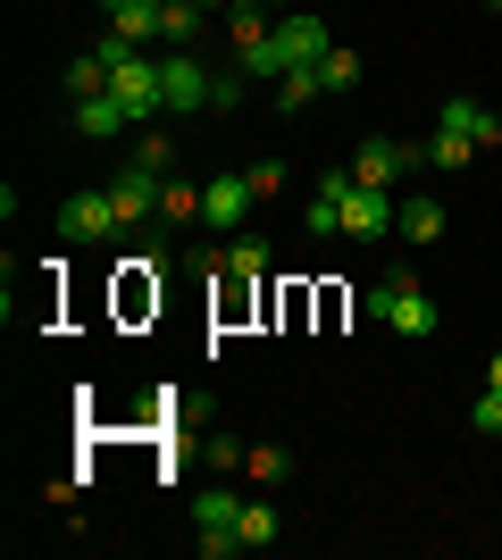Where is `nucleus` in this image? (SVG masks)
Masks as SVG:
<instances>
[{
	"instance_id": "f257e3e1",
	"label": "nucleus",
	"mask_w": 502,
	"mask_h": 560,
	"mask_svg": "<svg viewBox=\"0 0 502 560\" xmlns=\"http://www.w3.org/2000/svg\"><path fill=\"white\" fill-rule=\"evenodd\" d=\"M101 59H109V93L126 101V117L135 126H151V117L167 109V93H160V59H151V43H126V34H101Z\"/></svg>"
},
{
	"instance_id": "f03ea898",
	"label": "nucleus",
	"mask_w": 502,
	"mask_h": 560,
	"mask_svg": "<svg viewBox=\"0 0 502 560\" xmlns=\"http://www.w3.org/2000/svg\"><path fill=\"white\" fill-rule=\"evenodd\" d=\"M243 84L252 75H210V59L201 50H160V93H167V109H235L243 101Z\"/></svg>"
},
{
	"instance_id": "7ed1b4c3",
	"label": "nucleus",
	"mask_w": 502,
	"mask_h": 560,
	"mask_svg": "<svg viewBox=\"0 0 502 560\" xmlns=\"http://www.w3.org/2000/svg\"><path fill=\"white\" fill-rule=\"evenodd\" d=\"M192 544H201V560H235L243 552V502H235V486H201V493H192Z\"/></svg>"
},
{
	"instance_id": "20e7f679",
	"label": "nucleus",
	"mask_w": 502,
	"mask_h": 560,
	"mask_svg": "<svg viewBox=\"0 0 502 560\" xmlns=\"http://www.w3.org/2000/svg\"><path fill=\"white\" fill-rule=\"evenodd\" d=\"M369 318L394 327V335H435V302L410 277H377V284H369Z\"/></svg>"
},
{
	"instance_id": "39448f33",
	"label": "nucleus",
	"mask_w": 502,
	"mask_h": 560,
	"mask_svg": "<svg viewBox=\"0 0 502 560\" xmlns=\"http://www.w3.org/2000/svg\"><path fill=\"white\" fill-rule=\"evenodd\" d=\"M277 68H318L335 50V34H327V18H311V9H277Z\"/></svg>"
},
{
	"instance_id": "423d86ee",
	"label": "nucleus",
	"mask_w": 502,
	"mask_h": 560,
	"mask_svg": "<svg viewBox=\"0 0 502 560\" xmlns=\"http://www.w3.org/2000/svg\"><path fill=\"white\" fill-rule=\"evenodd\" d=\"M428 160V151H419V142H394V135H369L352 151V185H377V192H394L410 176V167Z\"/></svg>"
},
{
	"instance_id": "0eeeda50",
	"label": "nucleus",
	"mask_w": 502,
	"mask_h": 560,
	"mask_svg": "<svg viewBox=\"0 0 502 560\" xmlns=\"http://www.w3.org/2000/svg\"><path fill=\"white\" fill-rule=\"evenodd\" d=\"M252 201H260V192H252V176H210V185H201V226L210 234H243V218H252Z\"/></svg>"
},
{
	"instance_id": "6e6552de",
	"label": "nucleus",
	"mask_w": 502,
	"mask_h": 560,
	"mask_svg": "<svg viewBox=\"0 0 502 560\" xmlns=\"http://www.w3.org/2000/svg\"><path fill=\"white\" fill-rule=\"evenodd\" d=\"M101 234H118V201H109V185L75 192L68 210H59V243H101Z\"/></svg>"
},
{
	"instance_id": "1a4fd4ad",
	"label": "nucleus",
	"mask_w": 502,
	"mask_h": 560,
	"mask_svg": "<svg viewBox=\"0 0 502 560\" xmlns=\"http://www.w3.org/2000/svg\"><path fill=\"white\" fill-rule=\"evenodd\" d=\"M343 185H352V167H327V176H318V192H311V210H302V226H311L318 243H335V234H343Z\"/></svg>"
},
{
	"instance_id": "9d476101",
	"label": "nucleus",
	"mask_w": 502,
	"mask_h": 560,
	"mask_svg": "<svg viewBox=\"0 0 502 560\" xmlns=\"http://www.w3.org/2000/svg\"><path fill=\"white\" fill-rule=\"evenodd\" d=\"M101 18H109V34H126V43H160L167 0H101Z\"/></svg>"
},
{
	"instance_id": "9b49d317",
	"label": "nucleus",
	"mask_w": 502,
	"mask_h": 560,
	"mask_svg": "<svg viewBox=\"0 0 502 560\" xmlns=\"http://www.w3.org/2000/svg\"><path fill=\"white\" fill-rule=\"evenodd\" d=\"M435 126H453V135H469L478 151H494V142H502V117L486 109V101H469V93H453V101H444V117H435Z\"/></svg>"
},
{
	"instance_id": "f8f14e48",
	"label": "nucleus",
	"mask_w": 502,
	"mask_h": 560,
	"mask_svg": "<svg viewBox=\"0 0 502 560\" xmlns=\"http://www.w3.org/2000/svg\"><path fill=\"white\" fill-rule=\"evenodd\" d=\"M135 117H126V101L118 93H101V101H75V135L84 142H109V135H126Z\"/></svg>"
},
{
	"instance_id": "ddd939ff",
	"label": "nucleus",
	"mask_w": 502,
	"mask_h": 560,
	"mask_svg": "<svg viewBox=\"0 0 502 560\" xmlns=\"http://www.w3.org/2000/svg\"><path fill=\"white\" fill-rule=\"evenodd\" d=\"M210 268H218L226 284H252V277L268 268V243H260V234H235V243H226V252H218Z\"/></svg>"
},
{
	"instance_id": "4468645a",
	"label": "nucleus",
	"mask_w": 502,
	"mask_h": 560,
	"mask_svg": "<svg viewBox=\"0 0 502 560\" xmlns=\"http://www.w3.org/2000/svg\"><path fill=\"white\" fill-rule=\"evenodd\" d=\"M402 243H419V252H428V243H444V201H428V192H410L402 201Z\"/></svg>"
},
{
	"instance_id": "2eb2a0df",
	"label": "nucleus",
	"mask_w": 502,
	"mask_h": 560,
	"mask_svg": "<svg viewBox=\"0 0 502 560\" xmlns=\"http://www.w3.org/2000/svg\"><path fill=\"white\" fill-rule=\"evenodd\" d=\"M59 84H68V101H101V93H109V59H101V50H84V59H68V75H59Z\"/></svg>"
},
{
	"instance_id": "dca6fc26",
	"label": "nucleus",
	"mask_w": 502,
	"mask_h": 560,
	"mask_svg": "<svg viewBox=\"0 0 502 560\" xmlns=\"http://www.w3.org/2000/svg\"><path fill=\"white\" fill-rule=\"evenodd\" d=\"M201 18H210V9H192V0H167V18H160V50H192Z\"/></svg>"
},
{
	"instance_id": "f3484780",
	"label": "nucleus",
	"mask_w": 502,
	"mask_h": 560,
	"mask_svg": "<svg viewBox=\"0 0 502 560\" xmlns=\"http://www.w3.org/2000/svg\"><path fill=\"white\" fill-rule=\"evenodd\" d=\"M318 84H327V93H352V84H360V50H352V43H335L327 59H318Z\"/></svg>"
},
{
	"instance_id": "a211bd4d",
	"label": "nucleus",
	"mask_w": 502,
	"mask_h": 560,
	"mask_svg": "<svg viewBox=\"0 0 502 560\" xmlns=\"http://www.w3.org/2000/svg\"><path fill=\"white\" fill-rule=\"evenodd\" d=\"M160 218H167V226H185V218H201V185H185V176H167V185H160Z\"/></svg>"
},
{
	"instance_id": "6ab92c4d",
	"label": "nucleus",
	"mask_w": 502,
	"mask_h": 560,
	"mask_svg": "<svg viewBox=\"0 0 502 560\" xmlns=\"http://www.w3.org/2000/svg\"><path fill=\"white\" fill-rule=\"evenodd\" d=\"M277 101H285V109H311V101H327L318 68H285V75H277Z\"/></svg>"
},
{
	"instance_id": "aec40b11",
	"label": "nucleus",
	"mask_w": 502,
	"mask_h": 560,
	"mask_svg": "<svg viewBox=\"0 0 502 560\" xmlns=\"http://www.w3.org/2000/svg\"><path fill=\"white\" fill-rule=\"evenodd\" d=\"M277 544V511L268 502H243V552H268Z\"/></svg>"
},
{
	"instance_id": "412c9836",
	"label": "nucleus",
	"mask_w": 502,
	"mask_h": 560,
	"mask_svg": "<svg viewBox=\"0 0 502 560\" xmlns=\"http://www.w3.org/2000/svg\"><path fill=\"white\" fill-rule=\"evenodd\" d=\"M469 427H478V435H502V385H486V394L469 401Z\"/></svg>"
},
{
	"instance_id": "4be33fe9",
	"label": "nucleus",
	"mask_w": 502,
	"mask_h": 560,
	"mask_svg": "<svg viewBox=\"0 0 502 560\" xmlns=\"http://www.w3.org/2000/svg\"><path fill=\"white\" fill-rule=\"evenodd\" d=\"M126 167H143V176H167V142H160V135H143V142H135V160H126Z\"/></svg>"
},
{
	"instance_id": "5701e85b",
	"label": "nucleus",
	"mask_w": 502,
	"mask_h": 560,
	"mask_svg": "<svg viewBox=\"0 0 502 560\" xmlns=\"http://www.w3.org/2000/svg\"><path fill=\"white\" fill-rule=\"evenodd\" d=\"M243 176H252V192H260V201H277V192H285V167H277V160H260V167H243Z\"/></svg>"
},
{
	"instance_id": "b1692460",
	"label": "nucleus",
	"mask_w": 502,
	"mask_h": 560,
	"mask_svg": "<svg viewBox=\"0 0 502 560\" xmlns=\"http://www.w3.org/2000/svg\"><path fill=\"white\" fill-rule=\"evenodd\" d=\"M285 468H293L285 452H252V477H260V486H277V477H285Z\"/></svg>"
},
{
	"instance_id": "393cba45",
	"label": "nucleus",
	"mask_w": 502,
	"mask_h": 560,
	"mask_svg": "<svg viewBox=\"0 0 502 560\" xmlns=\"http://www.w3.org/2000/svg\"><path fill=\"white\" fill-rule=\"evenodd\" d=\"M486 385H502V351H494V360H486Z\"/></svg>"
},
{
	"instance_id": "a878e982",
	"label": "nucleus",
	"mask_w": 502,
	"mask_h": 560,
	"mask_svg": "<svg viewBox=\"0 0 502 560\" xmlns=\"http://www.w3.org/2000/svg\"><path fill=\"white\" fill-rule=\"evenodd\" d=\"M268 9H285V0H268Z\"/></svg>"
},
{
	"instance_id": "bb28decb",
	"label": "nucleus",
	"mask_w": 502,
	"mask_h": 560,
	"mask_svg": "<svg viewBox=\"0 0 502 560\" xmlns=\"http://www.w3.org/2000/svg\"><path fill=\"white\" fill-rule=\"evenodd\" d=\"M494 18H502V0H494Z\"/></svg>"
}]
</instances>
